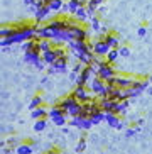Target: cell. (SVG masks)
I'll list each match as a JSON object with an SVG mask.
<instances>
[{"mask_svg": "<svg viewBox=\"0 0 152 154\" xmlns=\"http://www.w3.org/2000/svg\"><path fill=\"white\" fill-rule=\"evenodd\" d=\"M37 24H29V22H19L15 24V32L10 37H2L0 46L2 48H9L17 42H26L29 39H37Z\"/></svg>", "mask_w": 152, "mask_h": 154, "instance_id": "obj_1", "label": "cell"}, {"mask_svg": "<svg viewBox=\"0 0 152 154\" xmlns=\"http://www.w3.org/2000/svg\"><path fill=\"white\" fill-rule=\"evenodd\" d=\"M88 88H90V91H91L95 97H98V98H105V97H107V83L103 82L100 76L91 78L90 83H88Z\"/></svg>", "mask_w": 152, "mask_h": 154, "instance_id": "obj_2", "label": "cell"}, {"mask_svg": "<svg viewBox=\"0 0 152 154\" xmlns=\"http://www.w3.org/2000/svg\"><path fill=\"white\" fill-rule=\"evenodd\" d=\"M98 76L102 78L105 83L112 82L113 78H117V69L113 68V64L107 63L105 59H103L102 63H100V69H98Z\"/></svg>", "mask_w": 152, "mask_h": 154, "instance_id": "obj_3", "label": "cell"}, {"mask_svg": "<svg viewBox=\"0 0 152 154\" xmlns=\"http://www.w3.org/2000/svg\"><path fill=\"white\" fill-rule=\"evenodd\" d=\"M69 32L73 36V41H88V37H90L86 27H83V24L76 22V20L69 26Z\"/></svg>", "mask_w": 152, "mask_h": 154, "instance_id": "obj_4", "label": "cell"}, {"mask_svg": "<svg viewBox=\"0 0 152 154\" xmlns=\"http://www.w3.org/2000/svg\"><path fill=\"white\" fill-rule=\"evenodd\" d=\"M61 56H66V51H64L63 46H54L51 51H47V53H42V59H44L46 64H53L54 61H58Z\"/></svg>", "mask_w": 152, "mask_h": 154, "instance_id": "obj_5", "label": "cell"}, {"mask_svg": "<svg viewBox=\"0 0 152 154\" xmlns=\"http://www.w3.org/2000/svg\"><path fill=\"white\" fill-rule=\"evenodd\" d=\"M73 95L76 97V100L78 102H81V103H88V102H91L93 100V93L90 91L88 86H76L74 90H73Z\"/></svg>", "mask_w": 152, "mask_h": 154, "instance_id": "obj_6", "label": "cell"}, {"mask_svg": "<svg viewBox=\"0 0 152 154\" xmlns=\"http://www.w3.org/2000/svg\"><path fill=\"white\" fill-rule=\"evenodd\" d=\"M71 124L73 127H76V129H81V131H90L91 127H93V124H91V120H90V117H83V115H76V117H71Z\"/></svg>", "mask_w": 152, "mask_h": 154, "instance_id": "obj_7", "label": "cell"}, {"mask_svg": "<svg viewBox=\"0 0 152 154\" xmlns=\"http://www.w3.org/2000/svg\"><path fill=\"white\" fill-rule=\"evenodd\" d=\"M85 5H86L85 0H68L66 4H64V7H63V14L74 15L76 10L81 9V7H85Z\"/></svg>", "mask_w": 152, "mask_h": 154, "instance_id": "obj_8", "label": "cell"}, {"mask_svg": "<svg viewBox=\"0 0 152 154\" xmlns=\"http://www.w3.org/2000/svg\"><path fill=\"white\" fill-rule=\"evenodd\" d=\"M93 78V75H91V69H90V66H85L83 68V71L80 73V75H76L74 78V83L76 86H88L90 80Z\"/></svg>", "mask_w": 152, "mask_h": 154, "instance_id": "obj_9", "label": "cell"}, {"mask_svg": "<svg viewBox=\"0 0 152 154\" xmlns=\"http://www.w3.org/2000/svg\"><path fill=\"white\" fill-rule=\"evenodd\" d=\"M41 59H42V53H41L39 46H36V49L34 51H27V53H24V61H26L27 64L36 66Z\"/></svg>", "mask_w": 152, "mask_h": 154, "instance_id": "obj_10", "label": "cell"}, {"mask_svg": "<svg viewBox=\"0 0 152 154\" xmlns=\"http://www.w3.org/2000/svg\"><path fill=\"white\" fill-rule=\"evenodd\" d=\"M105 122L108 124L110 127H113V129H118V131H122V129H125V122H122L120 115H117V113H105Z\"/></svg>", "mask_w": 152, "mask_h": 154, "instance_id": "obj_11", "label": "cell"}, {"mask_svg": "<svg viewBox=\"0 0 152 154\" xmlns=\"http://www.w3.org/2000/svg\"><path fill=\"white\" fill-rule=\"evenodd\" d=\"M112 82H113L115 86L125 90V88H130V86H132V83L135 82V78L134 76H127V75H117V78H113Z\"/></svg>", "mask_w": 152, "mask_h": 154, "instance_id": "obj_12", "label": "cell"}, {"mask_svg": "<svg viewBox=\"0 0 152 154\" xmlns=\"http://www.w3.org/2000/svg\"><path fill=\"white\" fill-rule=\"evenodd\" d=\"M93 53L98 56V58H105V56L110 53V46L103 41V39H96V41L93 42Z\"/></svg>", "mask_w": 152, "mask_h": 154, "instance_id": "obj_13", "label": "cell"}, {"mask_svg": "<svg viewBox=\"0 0 152 154\" xmlns=\"http://www.w3.org/2000/svg\"><path fill=\"white\" fill-rule=\"evenodd\" d=\"M68 69V56H61L58 61H54L51 64L49 73H64Z\"/></svg>", "mask_w": 152, "mask_h": 154, "instance_id": "obj_14", "label": "cell"}, {"mask_svg": "<svg viewBox=\"0 0 152 154\" xmlns=\"http://www.w3.org/2000/svg\"><path fill=\"white\" fill-rule=\"evenodd\" d=\"M76 102H78V100H76V97L71 93V95H66V97H63V98L59 100V102H58V107H59V109H63L64 112L68 113V112H69V109H71Z\"/></svg>", "mask_w": 152, "mask_h": 154, "instance_id": "obj_15", "label": "cell"}, {"mask_svg": "<svg viewBox=\"0 0 152 154\" xmlns=\"http://www.w3.org/2000/svg\"><path fill=\"white\" fill-rule=\"evenodd\" d=\"M102 39L110 46V49H118V48H120V39H118V36H117L115 32H107V34H103Z\"/></svg>", "mask_w": 152, "mask_h": 154, "instance_id": "obj_16", "label": "cell"}, {"mask_svg": "<svg viewBox=\"0 0 152 154\" xmlns=\"http://www.w3.org/2000/svg\"><path fill=\"white\" fill-rule=\"evenodd\" d=\"M98 102H100V107H102V110H103L105 113L115 112L117 100H112V98H108V97H105V98H98Z\"/></svg>", "mask_w": 152, "mask_h": 154, "instance_id": "obj_17", "label": "cell"}, {"mask_svg": "<svg viewBox=\"0 0 152 154\" xmlns=\"http://www.w3.org/2000/svg\"><path fill=\"white\" fill-rule=\"evenodd\" d=\"M49 14H51L49 5L44 4L42 7H41V9H37V10H36V22L39 24V22H42V20H46V19L49 17Z\"/></svg>", "mask_w": 152, "mask_h": 154, "instance_id": "obj_18", "label": "cell"}, {"mask_svg": "<svg viewBox=\"0 0 152 154\" xmlns=\"http://www.w3.org/2000/svg\"><path fill=\"white\" fill-rule=\"evenodd\" d=\"M73 17H74L76 22H80V24L86 22V20L90 19V14H88V9H86V5H85V7H81V9L76 10V14L73 15Z\"/></svg>", "mask_w": 152, "mask_h": 154, "instance_id": "obj_19", "label": "cell"}, {"mask_svg": "<svg viewBox=\"0 0 152 154\" xmlns=\"http://www.w3.org/2000/svg\"><path fill=\"white\" fill-rule=\"evenodd\" d=\"M31 115H32V119H34V120H39V119H46L47 115H49V110L46 109L44 105H42V107H39V109H34V110H32Z\"/></svg>", "mask_w": 152, "mask_h": 154, "instance_id": "obj_20", "label": "cell"}, {"mask_svg": "<svg viewBox=\"0 0 152 154\" xmlns=\"http://www.w3.org/2000/svg\"><path fill=\"white\" fill-rule=\"evenodd\" d=\"M37 46H39L41 53H47L54 48V42L51 39H37Z\"/></svg>", "mask_w": 152, "mask_h": 154, "instance_id": "obj_21", "label": "cell"}, {"mask_svg": "<svg viewBox=\"0 0 152 154\" xmlns=\"http://www.w3.org/2000/svg\"><path fill=\"white\" fill-rule=\"evenodd\" d=\"M64 0H51L49 4V9H51V12H54V14H58V12H63V7H64Z\"/></svg>", "mask_w": 152, "mask_h": 154, "instance_id": "obj_22", "label": "cell"}, {"mask_svg": "<svg viewBox=\"0 0 152 154\" xmlns=\"http://www.w3.org/2000/svg\"><path fill=\"white\" fill-rule=\"evenodd\" d=\"M51 122L54 124V125L58 127H64L68 122V113H59V115H54L53 119H51Z\"/></svg>", "mask_w": 152, "mask_h": 154, "instance_id": "obj_23", "label": "cell"}, {"mask_svg": "<svg viewBox=\"0 0 152 154\" xmlns=\"http://www.w3.org/2000/svg\"><path fill=\"white\" fill-rule=\"evenodd\" d=\"M17 154H31L32 152V142H22L15 147Z\"/></svg>", "mask_w": 152, "mask_h": 154, "instance_id": "obj_24", "label": "cell"}, {"mask_svg": "<svg viewBox=\"0 0 152 154\" xmlns=\"http://www.w3.org/2000/svg\"><path fill=\"white\" fill-rule=\"evenodd\" d=\"M127 109H129V100H123V102H117V107H115V112L117 115H125Z\"/></svg>", "mask_w": 152, "mask_h": 154, "instance_id": "obj_25", "label": "cell"}, {"mask_svg": "<svg viewBox=\"0 0 152 154\" xmlns=\"http://www.w3.org/2000/svg\"><path fill=\"white\" fill-rule=\"evenodd\" d=\"M90 120H91V124L93 125H96V124H102L103 120H105V112L103 110H100V112H95L90 115Z\"/></svg>", "mask_w": 152, "mask_h": 154, "instance_id": "obj_26", "label": "cell"}, {"mask_svg": "<svg viewBox=\"0 0 152 154\" xmlns=\"http://www.w3.org/2000/svg\"><path fill=\"white\" fill-rule=\"evenodd\" d=\"M15 32V24L14 26H4V27L0 29V39L2 37H10Z\"/></svg>", "mask_w": 152, "mask_h": 154, "instance_id": "obj_27", "label": "cell"}, {"mask_svg": "<svg viewBox=\"0 0 152 154\" xmlns=\"http://www.w3.org/2000/svg\"><path fill=\"white\" fill-rule=\"evenodd\" d=\"M81 112H83V103H81V102H76V103L73 105L71 109H69L68 115H71V117H76V115H81Z\"/></svg>", "mask_w": 152, "mask_h": 154, "instance_id": "obj_28", "label": "cell"}, {"mask_svg": "<svg viewBox=\"0 0 152 154\" xmlns=\"http://www.w3.org/2000/svg\"><path fill=\"white\" fill-rule=\"evenodd\" d=\"M118 58H120V53H118V49H110V53L105 56V61H107V63H110V64H113Z\"/></svg>", "mask_w": 152, "mask_h": 154, "instance_id": "obj_29", "label": "cell"}, {"mask_svg": "<svg viewBox=\"0 0 152 154\" xmlns=\"http://www.w3.org/2000/svg\"><path fill=\"white\" fill-rule=\"evenodd\" d=\"M39 107H42V97H41L39 93H37V95L32 97L31 103H29V109L34 110V109H39Z\"/></svg>", "mask_w": 152, "mask_h": 154, "instance_id": "obj_30", "label": "cell"}, {"mask_svg": "<svg viewBox=\"0 0 152 154\" xmlns=\"http://www.w3.org/2000/svg\"><path fill=\"white\" fill-rule=\"evenodd\" d=\"M37 46V39H29V41L22 42V49L24 53H27V51H34Z\"/></svg>", "mask_w": 152, "mask_h": 154, "instance_id": "obj_31", "label": "cell"}, {"mask_svg": "<svg viewBox=\"0 0 152 154\" xmlns=\"http://www.w3.org/2000/svg\"><path fill=\"white\" fill-rule=\"evenodd\" d=\"M46 127H47V119H39V120H36V124H34V131L42 132Z\"/></svg>", "mask_w": 152, "mask_h": 154, "instance_id": "obj_32", "label": "cell"}, {"mask_svg": "<svg viewBox=\"0 0 152 154\" xmlns=\"http://www.w3.org/2000/svg\"><path fill=\"white\" fill-rule=\"evenodd\" d=\"M85 149H86V137L81 136V139L78 140V144H76V149H74V151H76L78 154H81Z\"/></svg>", "mask_w": 152, "mask_h": 154, "instance_id": "obj_33", "label": "cell"}, {"mask_svg": "<svg viewBox=\"0 0 152 154\" xmlns=\"http://www.w3.org/2000/svg\"><path fill=\"white\" fill-rule=\"evenodd\" d=\"M118 53H120L122 58H129L130 56V48L129 46H120V48H118Z\"/></svg>", "mask_w": 152, "mask_h": 154, "instance_id": "obj_34", "label": "cell"}, {"mask_svg": "<svg viewBox=\"0 0 152 154\" xmlns=\"http://www.w3.org/2000/svg\"><path fill=\"white\" fill-rule=\"evenodd\" d=\"M91 29H93V31H102V26H100V19L98 17H91Z\"/></svg>", "mask_w": 152, "mask_h": 154, "instance_id": "obj_35", "label": "cell"}, {"mask_svg": "<svg viewBox=\"0 0 152 154\" xmlns=\"http://www.w3.org/2000/svg\"><path fill=\"white\" fill-rule=\"evenodd\" d=\"M86 9H88L90 19H91V17H95V12H96V7H95V5H91V4H88V5H86Z\"/></svg>", "mask_w": 152, "mask_h": 154, "instance_id": "obj_36", "label": "cell"}, {"mask_svg": "<svg viewBox=\"0 0 152 154\" xmlns=\"http://www.w3.org/2000/svg\"><path fill=\"white\" fill-rule=\"evenodd\" d=\"M137 32H139V36H140V37H144L145 34H147V27H145V26H140Z\"/></svg>", "mask_w": 152, "mask_h": 154, "instance_id": "obj_37", "label": "cell"}, {"mask_svg": "<svg viewBox=\"0 0 152 154\" xmlns=\"http://www.w3.org/2000/svg\"><path fill=\"white\" fill-rule=\"evenodd\" d=\"M135 132H137V129H135V127H132V129H129V131L125 132V136L127 137H132V136H135Z\"/></svg>", "mask_w": 152, "mask_h": 154, "instance_id": "obj_38", "label": "cell"}, {"mask_svg": "<svg viewBox=\"0 0 152 154\" xmlns=\"http://www.w3.org/2000/svg\"><path fill=\"white\" fill-rule=\"evenodd\" d=\"M103 2H105V0H90L88 4H91V5H95V7H100V5L103 4Z\"/></svg>", "mask_w": 152, "mask_h": 154, "instance_id": "obj_39", "label": "cell"}, {"mask_svg": "<svg viewBox=\"0 0 152 154\" xmlns=\"http://www.w3.org/2000/svg\"><path fill=\"white\" fill-rule=\"evenodd\" d=\"M46 154H59V151L56 149V147H54V149H51V151H47V152Z\"/></svg>", "mask_w": 152, "mask_h": 154, "instance_id": "obj_40", "label": "cell"}, {"mask_svg": "<svg viewBox=\"0 0 152 154\" xmlns=\"http://www.w3.org/2000/svg\"><path fill=\"white\" fill-rule=\"evenodd\" d=\"M4 154H14L12 149H4Z\"/></svg>", "mask_w": 152, "mask_h": 154, "instance_id": "obj_41", "label": "cell"}, {"mask_svg": "<svg viewBox=\"0 0 152 154\" xmlns=\"http://www.w3.org/2000/svg\"><path fill=\"white\" fill-rule=\"evenodd\" d=\"M145 91H147L149 95H152V86H149V88H147V90H145Z\"/></svg>", "mask_w": 152, "mask_h": 154, "instance_id": "obj_42", "label": "cell"}, {"mask_svg": "<svg viewBox=\"0 0 152 154\" xmlns=\"http://www.w3.org/2000/svg\"><path fill=\"white\" fill-rule=\"evenodd\" d=\"M149 82H150V83H152V76H149Z\"/></svg>", "mask_w": 152, "mask_h": 154, "instance_id": "obj_43", "label": "cell"}, {"mask_svg": "<svg viewBox=\"0 0 152 154\" xmlns=\"http://www.w3.org/2000/svg\"><path fill=\"white\" fill-rule=\"evenodd\" d=\"M44 2H46V4H49V2H51V0H44Z\"/></svg>", "mask_w": 152, "mask_h": 154, "instance_id": "obj_44", "label": "cell"}, {"mask_svg": "<svg viewBox=\"0 0 152 154\" xmlns=\"http://www.w3.org/2000/svg\"><path fill=\"white\" fill-rule=\"evenodd\" d=\"M85 2H90V0H85Z\"/></svg>", "mask_w": 152, "mask_h": 154, "instance_id": "obj_45", "label": "cell"}]
</instances>
